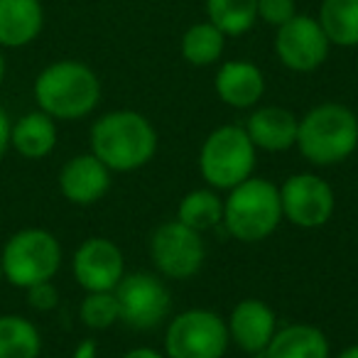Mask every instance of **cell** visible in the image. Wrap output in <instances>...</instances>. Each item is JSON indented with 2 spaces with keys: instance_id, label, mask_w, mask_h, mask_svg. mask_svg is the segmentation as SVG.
<instances>
[{
  "instance_id": "6da1fadb",
  "label": "cell",
  "mask_w": 358,
  "mask_h": 358,
  "mask_svg": "<svg viewBox=\"0 0 358 358\" xmlns=\"http://www.w3.org/2000/svg\"><path fill=\"white\" fill-rule=\"evenodd\" d=\"M157 133L135 110H110L91 125V152L110 172H133L152 159Z\"/></svg>"
},
{
  "instance_id": "7a4b0ae2",
  "label": "cell",
  "mask_w": 358,
  "mask_h": 358,
  "mask_svg": "<svg viewBox=\"0 0 358 358\" xmlns=\"http://www.w3.org/2000/svg\"><path fill=\"white\" fill-rule=\"evenodd\" d=\"M35 101L55 120H79L101 101V81L91 66L62 59L45 66L35 79Z\"/></svg>"
},
{
  "instance_id": "3957f363",
  "label": "cell",
  "mask_w": 358,
  "mask_h": 358,
  "mask_svg": "<svg viewBox=\"0 0 358 358\" xmlns=\"http://www.w3.org/2000/svg\"><path fill=\"white\" fill-rule=\"evenodd\" d=\"M297 148L304 159L317 167H331L358 148V118L341 103H322L312 108L297 128Z\"/></svg>"
},
{
  "instance_id": "277c9868",
  "label": "cell",
  "mask_w": 358,
  "mask_h": 358,
  "mask_svg": "<svg viewBox=\"0 0 358 358\" xmlns=\"http://www.w3.org/2000/svg\"><path fill=\"white\" fill-rule=\"evenodd\" d=\"M282 221L280 187L270 179L248 177L234 187L224 201V226L236 241L258 243L268 238Z\"/></svg>"
},
{
  "instance_id": "5b68a950",
  "label": "cell",
  "mask_w": 358,
  "mask_h": 358,
  "mask_svg": "<svg viewBox=\"0 0 358 358\" xmlns=\"http://www.w3.org/2000/svg\"><path fill=\"white\" fill-rule=\"evenodd\" d=\"M3 278L13 287L27 289L52 280L62 268V245L45 229H22L13 234L0 250Z\"/></svg>"
},
{
  "instance_id": "8992f818",
  "label": "cell",
  "mask_w": 358,
  "mask_h": 358,
  "mask_svg": "<svg viewBox=\"0 0 358 358\" xmlns=\"http://www.w3.org/2000/svg\"><path fill=\"white\" fill-rule=\"evenodd\" d=\"M255 167V145L243 125H221L201 145L199 169L214 189H234Z\"/></svg>"
},
{
  "instance_id": "52a82bcc",
  "label": "cell",
  "mask_w": 358,
  "mask_h": 358,
  "mask_svg": "<svg viewBox=\"0 0 358 358\" xmlns=\"http://www.w3.org/2000/svg\"><path fill=\"white\" fill-rule=\"evenodd\" d=\"M229 341V327L219 314L189 309L169 322L164 351L167 358H224Z\"/></svg>"
},
{
  "instance_id": "ba28073f",
  "label": "cell",
  "mask_w": 358,
  "mask_h": 358,
  "mask_svg": "<svg viewBox=\"0 0 358 358\" xmlns=\"http://www.w3.org/2000/svg\"><path fill=\"white\" fill-rule=\"evenodd\" d=\"M150 255H152L155 268L164 278L187 280L201 270L206 258V248L199 231L189 229V226L174 219L169 224H162L152 234Z\"/></svg>"
},
{
  "instance_id": "9c48e42d",
  "label": "cell",
  "mask_w": 358,
  "mask_h": 358,
  "mask_svg": "<svg viewBox=\"0 0 358 358\" xmlns=\"http://www.w3.org/2000/svg\"><path fill=\"white\" fill-rule=\"evenodd\" d=\"M118 299L120 322H125L133 329H155L164 322L172 307V294L164 287V282L157 275L150 273H130L123 275L113 289Z\"/></svg>"
},
{
  "instance_id": "30bf717a",
  "label": "cell",
  "mask_w": 358,
  "mask_h": 358,
  "mask_svg": "<svg viewBox=\"0 0 358 358\" xmlns=\"http://www.w3.org/2000/svg\"><path fill=\"white\" fill-rule=\"evenodd\" d=\"M282 216L299 229H319L334 214V192L327 179L312 172L292 174L280 187Z\"/></svg>"
},
{
  "instance_id": "8fae6325",
  "label": "cell",
  "mask_w": 358,
  "mask_h": 358,
  "mask_svg": "<svg viewBox=\"0 0 358 358\" xmlns=\"http://www.w3.org/2000/svg\"><path fill=\"white\" fill-rule=\"evenodd\" d=\"M329 40L317 17L294 15L289 22L278 27L275 55L289 71H314L327 62Z\"/></svg>"
},
{
  "instance_id": "7c38bea8",
  "label": "cell",
  "mask_w": 358,
  "mask_h": 358,
  "mask_svg": "<svg viewBox=\"0 0 358 358\" xmlns=\"http://www.w3.org/2000/svg\"><path fill=\"white\" fill-rule=\"evenodd\" d=\"M74 278L86 292H113L125 275V258L108 238H86L71 260Z\"/></svg>"
},
{
  "instance_id": "4fadbf2b",
  "label": "cell",
  "mask_w": 358,
  "mask_h": 358,
  "mask_svg": "<svg viewBox=\"0 0 358 358\" xmlns=\"http://www.w3.org/2000/svg\"><path fill=\"white\" fill-rule=\"evenodd\" d=\"M110 189V169L94 152L76 155L62 167L59 192L76 206H91Z\"/></svg>"
},
{
  "instance_id": "5bb4252c",
  "label": "cell",
  "mask_w": 358,
  "mask_h": 358,
  "mask_svg": "<svg viewBox=\"0 0 358 358\" xmlns=\"http://www.w3.org/2000/svg\"><path fill=\"white\" fill-rule=\"evenodd\" d=\"M229 338L243 353H263L268 348L270 338L278 331V319L275 312L260 299H243L234 307L229 322Z\"/></svg>"
},
{
  "instance_id": "9a60e30c",
  "label": "cell",
  "mask_w": 358,
  "mask_h": 358,
  "mask_svg": "<svg viewBox=\"0 0 358 358\" xmlns=\"http://www.w3.org/2000/svg\"><path fill=\"white\" fill-rule=\"evenodd\" d=\"M245 133L255 150L265 152H285V150L297 145V128L299 120L294 118L292 110L280 108V106H263L253 110L250 118L245 120Z\"/></svg>"
},
{
  "instance_id": "2e32d148",
  "label": "cell",
  "mask_w": 358,
  "mask_h": 358,
  "mask_svg": "<svg viewBox=\"0 0 358 358\" xmlns=\"http://www.w3.org/2000/svg\"><path fill=\"white\" fill-rule=\"evenodd\" d=\"M45 8L40 0H0V47L20 50L40 37Z\"/></svg>"
},
{
  "instance_id": "e0dca14e",
  "label": "cell",
  "mask_w": 358,
  "mask_h": 358,
  "mask_svg": "<svg viewBox=\"0 0 358 358\" xmlns=\"http://www.w3.org/2000/svg\"><path fill=\"white\" fill-rule=\"evenodd\" d=\"M216 94L224 103L234 106V108H250L255 106L265 94V79L263 71L253 64V62H226L219 71H216Z\"/></svg>"
},
{
  "instance_id": "ac0fdd59",
  "label": "cell",
  "mask_w": 358,
  "mask_h": 358,
  "mask_svg": "<svg viewBox=\"0 0 358 358\" xmlns=\"http://www.w3.org/2000/svg\"><path fill=\"white\" fill-rule=\"evenodd\" d=\"M57 123L45 110H32L17 118L10 128V148L27 159H42L57 145Z\"/></svg>"
},
{
  "instance_id": "d6986e66",
  "label": "cell",
  "mask_w": 358,
  "mask_h": 358,
  "mask_svg": "<svg viewBox=\"0 0 358 358\" xmlns=\"http://www.w3.org/2000/svg\"><path fill=\"white\" fill-rule=\"evenodd\" d=\"M263 358H329V341L322 329L309 324H289L275 331Z\"/></svg>"
},
{
  "instance_id": "ffe728a7",
  "label": "cell",
  "mask_w": 358,
  "mask_h": 358,
  "mask_svg": "<svg viewBox=\"0 0 358 358\" xmlns=\"http://www.w3.org/2000/svg\"><path fill=\"white\" fill-rule=\"evenodd\" d=\"M317 20L329 45L358 47V0H322Z\"/></svg>"
},
{
  "instance_id": "44dd1931",
  "label": "cell",
  "mask_w": 358,
  "mask_h": 358,
  "mask_svg": "<svg viewBox=\"0 0 358 358\" xmlns=\"http://www.w3.org/2000/svg\"><path fill=\"white\" fill-rule=\"evenodd\" d=\"M40 329L20 314H0V358H40Z\"/></svg>"
},
{
  "instance_id": "7402d4cb",
  "label": "cell",
  "mask_w": 358,
  "mask_h": 358,
  "mask_svg": "<svg viewBox=\"0 0 358 358\" xmlns=\"http://www.w3.org/2000/svg\"><path fill=\"white\" fill-rule=\"evenodd\" d=\"M177 221L199 231V234H206V231L216 229L224 221V201L211 189L189 192L185 199L179 201Z\"/></svg>"
},
{
  "instance_id": "603a6c76",
  "label": "cell",
  "mask_w": 358,
  "mask_h": 358,
  "mask_svg": "<svg viewBox=\"0 0 358 358\" xmlns=\"http://www.w3.org/2000/svg\"><path fill=\"white\" fill-rule=\"evenodd\" d=\"M206 15L226 37H238L258 20V0H206Z\"/></svg>"
},
{
  "instance_id": "cb8c5ba5",
  "label": "cell",
  "mask_w": 358,
  "mask_h": 358,
  "mask_svg": "<svg viewBox=\"0 0 358 358\" xmlns=\"http://www.w3.org/2000/svg\"><path fill=\"white\" fill-rule=\"evenodd\" d=\"M226 45V35L216 25L196 22L182 37V57L194 66H209L221 59Z\"/></svg>"
},
{
  "instance_id": "d4e9b609",
  "label": "cell",
  "mask_w": 358,
  "mask_h": 358,
  "mask_svg": "<svg viewBox=\"0 0 358 358\" xmlns=\"http://www.w3.org/2000/svg\"><path fill=\"white\" fill-rule=\"evenodd\" d=\"M79 317L86 327L96 331L110 329L115 322H120L118 299L113 292H89L79 307Z\"/></svg>"
},
{
  "instance_id": "484cf974",
  "label": "cell",
  "mask_w": 358,
  "mask_h": 358,
  "mask_svg": "<svg viewBox=\"0 0 358 358\" xmlns=\"http://www.w3.org/2000/svg\"><path fill=\"white\" fill-rule=\"evenodd\" d=\"M297 15L294 0H258V17H263L268 25L280 27Z\"/></svg>"
},
{
  "instance_id": "4316f807",
  "label": "cell",
  "mask_w": 358,
  "mask_h": 358,
  "mask_svg": "<svg viewBox=\"0 0 358 358\" xmlns=\"http://www.w3.org/2000/svg\"><path fill=\"white\" fill-rule=\"evenodd\" d=\"M25 292H27V304L32 309H37V312H52L59 304V289L52 285V280L32 285Z\"/></svg>"
},
{
  "instance_id": "83f0119b",
  "label": "cell",
  "mask_w": 358,
  "mask_h": 358,
  "mask_svg": "<svg viewBox=\"0 0 358 358\" xmlns=\"http://www.w3.org/2000/svg\"><path fill=\"white\" fill-rule=\"evenodd\" d=\"M10 128H13V120L8 118L6 110L0 108V157L10 148Z\"/></svg>"
},
{
  "instance_id": "f1b7e54d",
  "label": "cell",
  "mask_w": 358,
  "mask_h": 358,
  "mask_svg": "<svg viewBox=\"0 0 358 358\" xmlns=\"http://www.w3.org/2000/svg\"><path fill=\"white\" fill-rule=\"evenodd\" d=\"M96 356H99V346H96L94 338H84L74 348V353H71V358H96Z\"/></svg>"
},
{
  "instance_id": "f546056e",
  "label": "cell",
  "mask_w": 358,
  "mask_h": 358,
  "mask_svg": "<svg viewBox=\"0 0 358 358\" xmlns=\"http://www.w3.org/2000/svg\"><path fill=\"white\" fill-rule=\"evenodd\" d=\"M123 358H164V356L159 351H155V348H133Z\"/></svg>"
},
{
  "instance_id": "4dcf8cb0",
  "label": "cell",
  "mask_w": 358,
  "mask_h": 358,
  "mask_svg": "<svg viewBox=\"0 0 358 358\" xmlns=\"http://www.w3.org/2000/svg\"><path fill=\"white\" fill-rule=\"evenodd\" d=\"M336 358H358V343H353V346L343 348V351L338 353Z\"/></svg>"
},
{
  "instance_id": "1f68e13d",
  "label": "cell",
  "mask_w": 358,
  "mask_h": 358,
  "mask_svg": "<svg viewBox=\"0 0 358 358\" xmlns=\"http://www.w3.org/2000/svg\"><path fill=\"white\" fill-rule=\"evenodd\" d=\"M6 55H3V47H0V84H3V79H6Z\"/></svg>"
},
{
  "instance_id": "d6a6232c",
  "label": "cell",
  "mask_w": 358,
  "mask_h": 358,
  "mask_svg": "<svg viewBox=\"0 0 358 358\" xmlns=\"http://www.w3.org/2000/svg\"><path fill=\"white\" fill-rule=\"evenodd\" d=\"M3 280L6 278H3V263H0V285H3Z\"/></svg>"
}]
</instances>
